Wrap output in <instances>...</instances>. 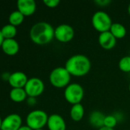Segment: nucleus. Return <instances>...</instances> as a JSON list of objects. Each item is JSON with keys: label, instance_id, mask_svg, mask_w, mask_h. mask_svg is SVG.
Here are the masks:
<instances>
[{"label": "nucleus", "instance_id": "obj_22", "mask_svg": "<svg viewBox=\"0 0 130 130\" xmlns=\"http://www.w3.org/2000/svg\"><path fill=\"white\" fill-rule=\"evenodd\" d=\"M117 124H118V121H117L116 118L114 117L113 114L107 115L105 117V119H104V126H103L114 129L116 126Z\"/></svg>", "mask_w": 130, "mask_h": 130}, {"label": "nucleus", "instance_id": "obj_24", "mask_svg": "<svg viewBox=\"0 0 130 130\" xmlns=\"http://www.w3.org/2000/svg\"><path fill=\"white\" fill-rule=\"evenodd\" d=\"M94 2L100 7H106L108 5H110L112 2L110 0H96Z\"/></svg>", "mask_w": 130, "mask_h": 130}, {"label": "nucleus", "instance_id": "obj_8", "mask_svg": "<svg viewBox=\"0 0 130 130\" xmlns=\"http://www.w3.org/2000/svg\"><path fill=\"white\" fill-rule=\"evenodd\" d=\"M24 89L28 97L37 98L43 94L44 91V83L39 78H28Z\"/></svg>", "mask_w": 130, "mask_h": 130}, {"label": "nucleus", "instance_id": "obj_32", "mask_svg": "<svg viewBox=\"0 0 130 130\" xmlns=\"http://www.w3.org/2000/svg\"><path fill=\"white\" fill-rule=\"evenodd\" d=\"M129 91H130V83H129Z\"/></svg>", "mask_w": 130, "mask_h": 130}, {"label": "nucleus", "instance_id": "obj_20", "mask_svg": "<svg viewBox=\"0 0 130 130\" xmlns=\"http://www.w3.org/2000/svg\"><path fill=\"white\" fill-rule=\"evenodd\" d=\"M1 31L4 39H15L17 34V27L8 24L1 28Z\"/></svg>", "mask_w": 130, "mask_h": 130}, {"label": "nucleus", "instance_id": "obj_33", "mask_svg": "<svg viewBox=\"0 0 130 130\" xmlns=\"http://www.w3.org/2000/svg\"><path fill=\"white\" fill-rule=\"evenodd\" d=\"M37 130H44L43 129H37Z\"/></svg>", "mask_w": 130, "mask_h": 130}, {"label": "nucleus", "instance_id": "obj_28", "mask_svg": "<svg viewBox=\"0 0 130 130\" xmlns=\"http://www.w3.org/2000/svg\"><path fill=\"white\" fill-rule=\"evenodd\" d=\"M4 37H3V36H2V31H1V29H0V46H2V43H3V41H4Z\"/></svg>", "mask_w": 130, "mask_h": 130}, {"label": "nucleus", "instance_id": "obj_17", "mask_svg": "<svg viewBox=\"0 0 130 130\" xmlns=\"http://www.w3.org/2000/svg\"><path fill=\"white\" fill-rule=\"evenodd\" d=\"M10 99L16 103H21L25 101L28 95L24 88H11L9 92Z\"/></svg>", "mask_w": 130, "mask_h": 130}, {"label": "nucleus", "instance_id": "obj_31", "mask_svg": "<svg viewBox=\"0 0 130 130\" xmlns=\"http://www.w3.org/2000/svg\"><path fill=\"white\" fill-rule=\"evenodd\" d=\"M128 13H129V14L130 16V3L129 4V5H128Z\"/></svg>", "mask_w": 130, "mask_h": 130}, {"label": "nucleus", "instance_id": "obj_4", "mask_svg": "<svg viewBox=\"0 0 130 130\" xmlns=\"http://www.w3.org/2000/svg\"><path fill=\"white\" fill-rule=\"evenodd\" d=\"M48 115L42 110L31 111L26 117V126L32 130L41 129L47 126Z\"/></svg>", "mask_w": 130, "mask_h": 130}, {"label": "nucleus", "instance_id": "obj_15", "mask_svg": "<svg viewBox=\"0 0 130 130\" xmlns=\"http://www.w3.org/2000/svg\"><path fill=\"white\" fill-rule=\"evenodd\" d=\"M106 115L99 110H94L89 116V123L94 128L98 129L104 126V119Z\"/></svg>", "mask_w": 130, "mask_h": 130}, {"label": "nucleus", "instance_id": "obj_10", "mask_svg": "<svg viewBox=\"0 0 130 130\" xmlns=\"http://www.w3.org/2000/svg\"><path fill=\"white\" fill-rule=\"evenodd\" d=\"M28 78L23 72H14L10 74L8 83L12 88H24Z\"/></svg>", "mask_w": 130, "mask_h": 130}, {"label": "nucleus", "instance_id": "obj_6", "mask_svg": "<svg viewBox=\"0 0 130 130\" xmlns=\"http://www.w3.org/2000/svg\"><path fill=\"white\" fill-rule=\"evenodd\" d=\"M64 96L66 101L71 105L80 104L84 97V89L78 83H70L65 88Z\"/></svg>", "mask_w": 130, "mask_h": 130}, {"label": "nucleus", "instance_id": "obj_14", "mask_svg": "<svg viewBox=\"0 0 130 130\" xmlns=\"http://www.w3.org/2000/svg\"><path fill=\"white\" fill-rule=\"evenodd\" d=\"M2 50L8 56H15L19 51V44L15 39H5L2 46Z\"/></svg>", "mask_w": 130, "mask_h": 130}, {"label": "nucleus", "instance_id": "obj_19", "mask_svg": "<svg viewBox=\"0 0 130 130\" xmlns=\"http://www.w3.org/2000/svg\"><path fill=\"white\" fill-rule=\"evenodd\" d=\"M24 19H25V16L18 10L13 11L9 14V17H8L9 24L16 27H17V26H19L23 23Z\"/></svg>", "mask_w": 130, "mask_h": 130}, {"label": "nucleus", "instance_id": "obj_26", "mask_svg": "<svg viewBox=\"0 0 130 130\" xmlns=\"http://www.w3.org/2000/svg\"><path fill=\"white\" fill-rule=\"evenodd\" d=\"M36 98H31V97H28V98L27 99V102H28V104L30 105V106H34L35 104H36Z\"/></svg>", "mask_w": 130, "mask_h": 130}, {"label": "nucleus", "instance_id": "obj_18", "mask_svg": "<svg viewBox=\"0 0 130 130\" xmlns=\"http://www.w3.org/2000/svg\"><path fill=\"white\" fill-rule=\"evenodd\" d=\"M110 32L116 40L123 39L126 35V28L121 23H113Z\"/></svg>", "mask_w": 130, "mask_h": 130}, {"label": "nucleus", "instance_id": "obj_12", "mask_svg": "<svg viewBox=\"0 0 130 130\" xmlns=\"http://www.w3.org/2000/svg\"><path fill=\"white\" fill-rule=\"evenodd\" d=\"M47 126L48 130H66L67 124L62 116L54 113L48 117Z\"/></svg>", "mask_w": 130, "mask_h": 130}, {"label": "nucleus", "instance_id": "obj_16", "mask_svg": "<svg viewBox=\"0 0 130 130\" xmlns=\"http://www.w3.org/2000/svg\"><path fill=\"white\" fill-rule=\"evenodd\" d=\"M84 107L81 104H77L72 105L70 110V116L73 121L74 122H80L83 120L84 117Z\"/></svg>", "mask_w": 130, "mask_h": 130}, {"label": "nucleus", "instance_id": "obj_11", "mask_svg": "<svg viewBox=\"0 0 130 130\" xmlns=\"http://www.w3.org/2000/svg\"><path fill=\"white\" fill-rule=\"evenodd\" d=\"M116 41L117 40L110 31L100 33L98 37V43L100 46L106 50H113L116 45Z\"/></svg>", "mask_w": 130, "mask_h": 130}, {"label": "nucleus", "instance_id": "obj_7", "mask_svg": "<svg viewBox=\"0 0 130 130\" xmlns=\"http://www.w3.org/2000/svg\"><path fill=\"white\" fill-rule=\"evenodd\" d=\"M75 35L74 29L67 24H61L54 28V38L61 43H68L71 41Z\"/></svg>", "mask_w": 130, "mask_h": 130}, {"label": "nucleus", "instance_id": "obj_29", "mask_svg": "<svg viewBox=\"0 0 130 130\" xmlns=\"http://www.w3.org/2000/svg\"><path fill=\"white\" fill-rule=\"evenodd\" d=\"M98 130H114V129H112V128H108V127H106V126H103L101 128H100Z\"/></svg>", "mask_w": 130, "mask_h": 130}, {"label": "nucleus", "instance_id": "obj_3", "mask_svg": "<svg viewBox=\"0 0 130 130\" xmlns=\"http://www.w3.org/2000/svg\"><path fill=\"white\" fill-rule=\"evenodd\" d=\"M70 80L71 75L64 67H57L49 75V82L56 88H65L70 84Z\"/></svg>", "mask_w": 130, "mask_h": 130}, {"label": "nucleus", "instance_id": "obj_1", "mask_svg": "<svg viewBox=\"0 0 130 130\" xmlns=\"http://www.w3.org/2000/svg\"><path fill=\"white\" fill-rule=\"evenodd\" d=\"M29 36L31 41L37 45H46L54 38V28L45 21L34 24L30 29Z\"/></svg>", "mask_w": 130, "mask_h": 130}, {"label": "nucleus", "instance_id": "obj_25", "mask_svg": "<svg viewBox=\"0 0 130 130\" xmlns=\"http://www.w3.org/2000/svg\"><path fill=\"white\" fill-rule=\"evenodd\" d=\"M114 117L116 118L117 121H118V123H121L123 120H124V115L120 113V112H116L115 113H113Z\"/></svg>", "mask_w": 130, "mask_h": 130}, {"label": "nucleus", "instance_id": "obj_30", "mask_svg": "<svg viewBox=\"0 0 130 130\" xmlns=\"http://www.w3.org/2000/svg\"><path fill=\"white\" fill-rule=\"evenodd\" d=\"M2 120L0 117V130H1V127H2Z\"/></svg>", "mask_w": 130, "mask_h": 130}, {"label": "nucleus", "instance_id": "obj_13", "mask_svg": "<svg viewBox=\"0 0 130 130\" xmlns=\"http://www.w3.org/2000/svg\"><path fill=\"white\" fill-rule=\"evenodd\" d=\"M17 8L18 11L25 17L31 16L34 14L37 5L34 0H18L17 2Z\"/></svg>", "mask_w": 130, "mask_h": 130}, {"label": "nucleus", "instance_id": "obj_23", "mask_svg": "<svg viewBox=\"0 0 130 130\" xmlns=\"http://www.w3.org/2000/svg\"><path fill=\"white\" fill-rule=\"evenodd\" d=\"M60 0H44L43 3L50 8H54L58 6L60 4Z\"/></svg>", "mask_w": 130, "mask_h": 130}, {"label": "nucleus", "instance_id": "obj_21", "mask_svg": "<svg viewBox=\"0 0 130 130\" xmlns=\"http://www.w3.org/2000/svg\"><path fill=\"white\" fill-rule=\"evenodd\" d=\"M120 69L126 73H130V56H125L119 61Z\"/></svg>", "mask_w": 130, "mask_h": 130}, {"label": "nucleus", "instance_id": "obj_9", "mask_svg": "<svg viewBox=\"0 0 130 130\" xmlns=\"http://www.w3.org/2000/svg\"><path fill=\"white\" fill-rule=\"evenodd\" d=\"M22 124V120L20 115L11 113L2 120L1 130H18Z\"/></svg>", "mask_w": 130, "mask_h": 130}, {"label": "nucleus", "instance_id": "obj_5", "mask_svg": "<svg viewBox=\"0 0 130 130\" xmlns=\"http://www.w3.org/2000/svg\"><path fill=\"white\" fill-rule=\"evenodd\" d=\"M91 22L93 28L100 34L110 31L113 24L111 17L103 11H96L92 16Z\"/></svg>", "mask_w": 130, "mask_h": 130}, {"label": "nucleus", "instance_id": "obj_2", "mask_svg": "<svg viewBox=\"0 0 130 130\" xmlns=\"http://www.w3.org/2000/svg\"><path fill=\"white\" fill-rule=\"evenodd\" d=\"M64 68L71 76L83 77L90 72L91 69V62L85 55L75 54L71 56L66 61Z\"/></svg>", "mask_w": 130, "mask_h": 130}, {"label": "nucleus", "instance_id": "obj_27", "mask_svg": "<svg viewBox=\"0 0 130 130\" xmlns=\"http://www.w3.org/2000/svg\"><path fill=\"white\" fill-rule=\"evenodd\" d=\"M18 130H32L30 127H28V126H21V127Z\"/></svg>", "mask_w": 130, "mask_h": 130}]
</instances>
